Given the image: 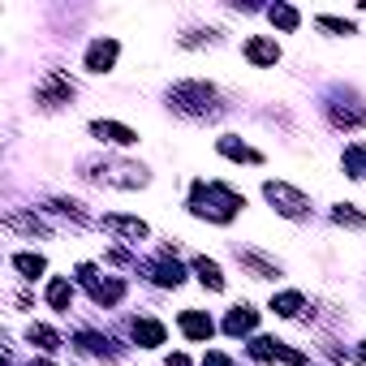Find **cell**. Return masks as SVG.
<instances>
[{
    "label": "cell",
    "mask_w": 366,
    "mask_h": 366,
    "mask_svg": "<svg viewBox=\"0 0 366 366\" xmlns=\"http://www.w3.org/2000/svg\"><path fill=\"white\" fill-rule=\"evenodd\" d=\"M78 345H82L86 353H95V357H117V353H121L117 340H112V336H99V332H78Z\"/></svg>",
    "instance_id": "25"
},
{
    "label": "cell",
    "mask_w": 366,
    "mask_h": 366,
    "mask_svg": "<svg viewBox=\"0 0 366 366\" xmlns=\"http://www.w3.org/2000/svg\"><path fill=\"white\" fill-rule=\"evenodd\" d=\"M315 26H319V31H332V35H357V26H353V22L332 18V14H319V18H315Z\"/></svg>",
    "instance_id": "30"
},
{
    "label": "cell",
    "mask_w": 366,
    "mask_h": 366,
    "mask_svg": "<svg viewBox=\"0 0 366 366\" xmlns=\"http://www.w3.org/2000/svg\"><path fill=\"white\" fill-rule=\"evenodd\" d=\"M190 216L194 220H207V224H229L242 207H246V199L237 194V190H229L224 181H194L190 186Z\"/></svg>",
    "instance_id": "1"
},
{
    "label": "cell",
    "mask_w": 366,
    "mask_h": 366,
    "mask_svg": "<svg viewBox=\"0 0 366 366\" xmlns=\"http://www.w3.org/2000/svg\"><path fill=\"white\" fill-rule=\"evenodd\" d=\"M48 212H56V216H69L78 229L82 224H91V216L82 212V203H74V199H48Z\"/></svg>",
    "instance_id": "28"
},
{
    "label": "cell",
    "mask_w": 366,
    "mask_h": 366,
    "mask_svg": "<svg viewBox=\"0 0 366 366\" xmlns=\"http://www.w3.org/2000/svg\"><path fill=\"white\" fill-rule=\"evenodd\" d=\"M74 276H78V285H86V293H91L95 306H117V302L125 297V280H117V276H104V280H99L91 263H82Z\"/></svg>",
    "instance_id": "6"
},
{
    "label": "cell",
    "mask_w": 366,
    "mask_h": 366,
    "mask_svg": "<svg viewBox=\"0 0 366 366\" xmlns=\"http://www.w3.org/2000/svg\"><path fill=\"white\" fill-rule=\"evenodd\" d=\"M9 263H14V272H18V276H26V280H35V276H44V272H48V259H44V254H35V250H18Z\"/></svg>",
    "instance_id": "21"
},
{
    "label": "cell",
    "mask_w": 366,
    "mask_h": 366,
    "mask_svg": "<svg viewBox=\"0 0 366 366\" xmlns=\"http://www.w3.org/2000/svg\"><path fill=\"white\" fill-rule=\"evenodd\" d=\"M203 366H233V357H229V353H216V349H207Z\"/></svg>",
    "instance_id": "31"
},
{
    "label": "cell",
    "mask_w": 366,
    "mask_h": 366,
    "mask_svg": "<svg viewBox=\"0 0 366 366\" xmlns=\"http://www.w3.org/2000/svg\"><path fill=\"white\" fill-rule=\"evenodd\" d=\"M340 168H345V177H366V142H353V147H345V155H340Z\"/></svg>",
    "instance_id": "27"
},
{
    "label": "cell",
    "mask_w": 366,
    "mask_h": 366,
    "mask_svg": "<svg viewBox=\"0 0 366 366\" xmlns=\"http://www.w3.org/2000/svg\"><path fill=\"white\" fill-rule=\"evenodd\" d=\"M168 108L181 112V117H190V121H216V117H224L220 91L212 82H203V78H186V82L168 86Z\"/></svg>",
    "instance_id": "2"
},
{
    "label": "cell",
    "mask_w": 366,
    "mask_h": 366,
    "mask_svg": "<svg viewBox=\"0 0 366 366\" xmlns=\"http://www.w3.org/2000/svg\"><path fill=\"white\" fill-rule=\"evenodd\" d=\"M91 134L99 142H112V147H134L138 142V134L129 125H121V121H91Z\"/></svg>",
    "instance_id": "14"
},
{
    "label": "cell",
    "mask_w": 366,
    "mask_h": 366,
    "mask_svg": "<svg viewBox=\"0 0 366 366\" xmlns=\"http://www.w3.org/2000/svg\"><path fill=\"white\" fill-rule=\"evenodd\" d=\"M190 272H194V276H199V280H203V285H207L212 293H220V289H224V272H220V263H216V259L199 254V259L190 263Z\"/></svg>",
    "instance_id": "19"
},
{
    "label": "cell",
    "mask_w": 366,
    "mask_h": 366,
    "mask_svg": "<svg viewBox=\"0 0 366 366\" xmlns=\"http://www.w3.org/2000/svg\"><path fill=\"white\" fill-rule=\"evenodd\" d=\"M138 267H142V272H147L159 289H177L181 280H186V267H181V263L172 259V250H164L159 259H147V263H138Z\"/></svg>",
    "instance_id": "8"
},
{
    "label": "cell",
    "mask_w": 366,
    "mask_h": 366,
    "mask_svg": "<svg viewBox=\"0 0 366 366\" xmlns=\"http://www.w3.org/2000/svg\"><path fill=\"white\" fill-rule=\"evenodd\" d=\"M74 91H78V86H74V78H69L65 69H48V74L39 78V86H35V104L52 112V108L69 104V99H74Z\"/></svg>",
    "instance_id": "5"
},
{
    "label": "cell",
    "mask_w": 366,
    "mask_h": 366,
    "mask_svg": "<svg viewBox=\"0 0 366 366\" xmlns=\"http://www.w3.org/2000/svg\"><path fill=\"white\" fill-rule=\"evenodd\" d=\"M5 229L9 233H31V237H48V224L39 216H22V212H9L5 216Z\"/></svg>",
    "instance_id": "22"
},
{
    "label": "cell",
    "mask_w": 366,
    "mask_h": 366,
    "mask_svg": "<svg viewBox=\"0 0 366 366\" xmlns=\"http://www.w3.org/2000/svg\"><path fill=\"white\" fill-rule=\"evenodd\" d=\"M250 353L259 357V362H285V366H310L302 353H293L285 340H276V336H254L250 340Z\"/></svg>",
    "instance_id": "7"
},
{
    "label": "cell",
    "mask_w": 366,
    "mask_h": 366,
    "mask_svg": "<svg viewBox=\"0 0 366 366\" xmlns=\"http://www.w3.org/2000/svg\"><path fill=\"white\" fill-rule=\"evenodd\" d=\"M82 177L95 181V186H112V190H142L147 181H151V172H147L142 164L112 159V155H104V159H82Z\"/></svg>",
    "instance_id": "3"
},
{
    "label": "cell",
    "mask_w": 366,
    "mask_h": 366,
    "mask_svg": "<svg viewBox=\"0 0 366 366\" xmlns=\"http://www.w3.org/2000/svg\"><path fill=\"white\" fill-rule=\"evenodd\" d=\"M327 121L336 129H366V104H327Z\"/></svg>",
    "instance_id": "12"
},
{
    "label": "cell",
    "mask_w": 366,
    "mask_h": 366,
    "mask_svg": "<svg viewBox=\"0 0 366 366\" xmlns=\"http://www.w3.org/2000/svg\"><path fill=\"white\" fill-rule=\"evenodd\" d=\"M263 199H267L280 216H289V220H306V216H310V199H306L302 190H293L289 181H263Z\"/></svg>",
    "instance_id": "4"
},
{
    "label": "cell",
    "mask_w": 366,
    "mask_h": 366,
    "mask_svg": "<svg viewBox=\"0 0 366 366\" xmlns=\"http://www.w3.org/2000/svg\"><path fill=\"white\" fill-rule=\"evenodd\" d=\"M117 56H121V44H117V39H95V44L86 48L82 65H86L91 74H108V69L117 65Z\"/></svg>",
    "instance_id": "9"
},
{
    "label": "cell",
    "mask_w": 366,
    "mask_h": 366,
    "mask_svg": "<svg viewBox=\"0 0 366 366\" xmlns=\"http://www.w3.org/2000/svg\"><path fill=\"white\" fill-rule=\"evenodd\" d=\"M48 306H52V310H69V306H74V285H69L65 276H52V280H48Z\"/></svg>",
    "instance_id": "26"
},
{
    "label": "cell",
    "mask_w": 366,
    "mask_h": 366,
    "mask_svg": "<svg viewBox=\"0 0 366 366\" xmlns=\"http://www.w3.org/2000/svg\"><path fill=\"white\" fill-rule=\"evenodd\" d=\"M254 327H259V310H254V306H246V302H242V306H233V310L224 315V332H229V336H250Z\"/></svg>",
    "instance_id": "15"
},
{
    "label": "cell",
    "mask_w": 366,
    "mask_h": 366,
    "mask_svg": "<svg viewBox=\"0 0 366 366\" xmlns=\"http://www.w3.org/2000/svg\"><path fill=\"white\" fill-rule=\"evenodd\" d=\"M332 220L345 224V229H366V216L353 212V203H336V207H332Z\"/></svg>",
    "instance_id": "29"
},
{
    "label": "cell",
    "mask_w": 366,
    "mask_h": 366,
    "mask_svg": "<svg viewBox=\"0 0 366 366\" xmlns=\"http://www.w3.org/2000/svg\"><path fill=\"white\" fill-rule=\"evenodd\" d=\"M216 151H220L224 159H237V164H263V155H259L254 147H246L242 138H220V142H216Z\"/></svg>",
    "instance_id": "18"
},
{
    "label": "cell",
    "mask_w": 366,
    "mask_h": 366,
    "mask_svg": "<svg viewBox=\"0 0 366 366\" xmlns=\"http://www.w3.org/2000/svg\"><path fill=\"white\" fill-rule=\"evenodd\" d=\"M99 229L104 233H112V237H121V242H142L151 229H147V220H138V216H104L99 220Z\"/></svg>",
    "instance_id": "10"
},
{
    "label": "cell",
    "mask_w": 366,
    "mask_h": 366,
    "mask_svg": "<svg viewBox=\"0 0 366 366\" xmlns=\"http://www.w3.org/2000/svg\"><path fill=\"white\" fill-rule=\"evenodd\" d=\"M31 366H52V362H48V357H39V362H31Z\"/></svg>",
    "instance_id": "34"
},
{
    "label": "cell",
    "mask_w": 366,
    "mask_h": 366,
    "mask_svg": "<svg viewBox=\"0 0 366 366\" xmlns=\"http://www.w3.org/2000/svg\"><path fill=\"white\" fill-rule=\"evenodd\" d=\"M353 357H357V362L366 366V340H357V353H353Z\"/></svg>",
    "instance_id": "33"
},
{
    "label": "cell",
    "mask_w": 366,
    "mask_h": 366,
    "mask_svg": "<svg viewBox=\"0 0 366 366\" xmlns=\"http://www.w3.org/2000/svg\"><path fill=\"white\" fill-rule=\"evenodd\" d=\"M164 366H190V357H186V353H168V362H164Z\"/></svg>",
    "instance_id": "32"
},
{
    "label": "cell",
    "mask_w": 366,
    "mask_h": 366,
    "mask_svg": "<svg viewBox=\"0 0 366 366\" xmlns=\"http://www.w3.org/2000/svg\"><path fill=\"white\" fill-rule=\"evenodd\" d=\"M129 336H134V345H142V349H155V345H164L168 327H164L159 319H134V323H129Z\"/></svg>",
    "instance_id": "16"
},
{
    "label": "cell",
    "mask_w": 366,
    "mask_h": 366,
    "mask_svg": "<svg viewBox=\"0 0 366 366\" xmlns=\"http://www.w3.org/2000/svg\"><path fill=\"white\" fill-rule=\"evenodd\" d=\"M26 340H31L35 349H44V353H56V349H61V332L48 327V323H31V327H26Z\"/></svg>",
    "instance_id": "24"
},
{
    "label": "cell",
    "mask_w": 366,
    "mask_h": 366,
    "mask_svg": "<svg viewBox=\"0 0 366 366\" xmlns=\"http://www.w3.org/2000/svg\"><path fill=\"white\" fill-rule=\"evenodd\" d=\"M177 327L186 332V340H212V332H216V323H212L207 310H181Z\"/></svg>",
    "instance_id": "13"
},
{
    "label": "cell",
    "mask_w": 366,
    "mask_h": 366,
    "mask_svg": "<svg viewBox=\"0 0 366 366\" xmlns=\"http://www.w3.org/2000/svg\"><path fill=\"white\" fill-rule=\"evenodd\" d=\"M272 310H276L280 319H297V315L306 310V297H302L297 289H285V293H276V297H272Z\"/></svg>",
    "instance_id": "23"
},
{
    "label": "cell",
    "mask_w": 366,
    "mask_h": 366,
    "mask_svg": "<svg viewBox=\"0 0 366 366\" xmlns=\"http://www.w3.org/2000/svg\"><path fill=\"white\" fill-rule=\"evenodd\" d=\"M246 61L250 65H259V69H272L276 61H280V44L276 39H267V35H254V39H246Z\"/></svg>",
    "instance_id": "11"
},
{
    "label": "cell",
    "mask_w": 366,
    "mask_h": 366,
    "mask_svg": "<svg viewBox=\"0 0 366 366\" xmlns=\"http://www.w3.org/2000/svg\"><path fill=\"white\" fill-rule=\"evenodd\" d=\"M237 263H242V267H250L259 280H276V276H280V263H276V259H267V254H259V250H242V246H237Z\"/></svg>",
    "instance_id": "17"
},
{
    "label": "cell",
    "mask_w": 366,
    "mask_h": 366,
    "mask_svg": "<svg viewBox=\"0 0 366 366\" xmlns=\"http://www.w3.org/2000/svg\"><path fill=\"white\" fill-rule=\"evenodd\" d=\"M267 18H272V26H276V31H285V35H293V31L302 26V14H297L293 5H285V0L267 5Z\"/></svg>",
    "instance_id": "20"
}]
</instances>
